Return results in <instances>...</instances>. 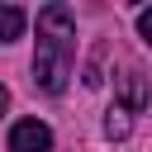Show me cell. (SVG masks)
<instances>
[{
  "label": "cell",
  "instance_id": "obj_1",
  "mask_svg": "<svg viewBox=\"0 0 152 152\" xmlns=\"http://www.w3.org/2000/svg\"><path fill=\"white\" fill-rule=\"evenodd\" d=\"M76 66V19L66 5L38 10V52H33V81L48 95H62Z\"/></svg>",
  "mask_w": 152,
  "mask_h": 152
},
{
  "label": "cell",
  "instance_id": "obj_2",
  "mask_svg": "<svg viewBox=\"0 0 152 152\" xmlns=\"http://www.w3.org/2000/svg\"><path fill=\"white\" fill-rule=\"evenodd\" d=\"M52 147V128L38 119H19L10 128V152H48Z\"/></svg>",
  "mask_w": 152,
  "mask_h": 152
},
{
  "label": "cell",
  "instance_id": "obj_3",
  "mask_svg": "<svg viewBox=\"0 0 152 152\" xmlns=\"http://www.w3.org/2000/svg\"><path fill=\"white\" fill-rule=\"evenodd\" d=\"M119 95H124V114H138V109L147 104V81H142L138 66H128V71L119 76Z\"/></svg>",
  "mask_w": 152,
  "mask_h": 152
},
{
  "label": "cell",
  "instance_id": "obj_4",
  "mask_svg": "<svg viewBox=\"0 0 152 152\" xmlns=\"http://www.w3.org/2000/svg\"><path fill=\"white\" fill-rule=\"evenodd\" d=\"M24 33V10L19 5H0V43H14Z\"/></svg>",
  "mask_w": 152,
  "mask_h": 152
},
{
  "label": "cell",
  "instance_id": "obj_5",
  "mask_svg": "<svg viewBox=\"0 0 152 152\" xmlns=\"http://www.w3.org/2000/svg\"><path fill=\"white\" fill-rule=\"evenodd\" d=\"M104 133H109V138H114V142H119V138H128V114H124V109H119V104H114V109H109V114H104Z\"/></svg>",
  "mask_w": 152,
  "mask_h": 152
},
{
  "label": "cell",
  "instance_id": "obj_6",
  "mask_svg": "<svg viewBox=\"0 0 152 152\" xmlns=\"http://www.w3.org/2000/svg\"><path fill=\"white\" fill-rule=\"evenodd\" d=\"M138 38H142V43L152 48V5H147V10L138 14Z\"/></svg>",
  "mask_w": 152,
  "mask_h": 152
},
{
  "label": "cell",
  "instance_id": "obj_7",
  "mask_svg": "<svg viewBox=\"0 0 152 152\" xmlns=\"http://www.w3.org/2000/svg\"><path fill=\"white\" fill-rule=\"evenodd\" d=\"M5 109H10V90L0 86V114H5Z\"/></svg>",
  "mask_w": 152,
  "mask_h": 152
}]
</instances>
